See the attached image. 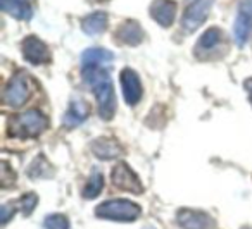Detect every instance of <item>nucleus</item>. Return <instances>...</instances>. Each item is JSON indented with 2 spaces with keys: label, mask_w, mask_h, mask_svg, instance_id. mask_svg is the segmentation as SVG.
Instances as JSON below:
<instances>
[{
  "label": "nucleus",
  "mask_w": 252,
  "mask_h": 229,
  "mask_svg": "<svg viewBox=\"0 0 252 229\" xmlns=\"http://www.w3.org/2000/svg\"><path fill=\"white\" fill-rule=\"evenodd\" d=\"M83 81L97 100V111L104 121H111L116 114V93L111 74L105 67H83Z\"/></svg>",
  "instance_id": "1"
},
{
  "label": "nucleus",
  "mask_w": 252,
  "mask_h": 229,
  "mask_svg": "<svg viewBox=\"0 0 252 229\" xmlns=\"http://www.w3.org/2000/svg\"><path fill=\"white\" fill-rule=\"evenodd\" d=\"M23 56L28 62L35 64V66H40V64H47L50 62V50L45 43L42 42L36 36H26L23 40Z\"/></svg>",
  "instance_id": "8"
},
{
  "label": "nucleus",
  "mask_w": 252,
  "mask_h": 229,
  "mask_svg": "<svg viewBox=\"0 0 252 229\" xmlns=\"http://www.w3.org/2000/svg\"><path fill=\"white\" fill-rule=\"evenodd\" d=\"M95 215L107 221L118 222H133L140 215V207L137 203L125 198H116V200H107L95 208Z\"/></svg>",
  "instance_id": "3"
},
{
  "label": "nucleus",
  "mask_w": 252,
  "mask_h": 229,
  "mask_svg": "<svg viewBox=\"0 0 252 229\" xmlns=\"http://www.w3.org/2000/svg\"><path fill=\"white\" fill-rule=\"evenodd\" d=\"M2 217H0V221H2V224H7L9 219L14 215V207H11V205H2Z\"/></svg>",
  "instance_id": "23"
},
{
  "label": "nucleus",
  "mask_w": 252,
  "mask_h": 229,
  "mask_svg": "<svg viewBox=\"0 0 252 229\" xmlns=\"http://www.w3.org/2000/svg\"><path fill=\"white\" fill-rule=\"evenodd\" d=\"M90 114V109H88V104L83 100H73L67 109L66 115H64V126L66 128H76L80 126L85 119Z\"/></svg>",
  "instance_id": "16"
},
{
  "label": "nucleus",
  "mask_w": 252,
  "mask_h": 229,
  "mask_svg": "<svg viewBox=\"0 0 252 229\" xmlns=\"http://www.w3.org/2000/svg\"><path fill=\"white\" fill-rule=\"evenodd\" d=\"M30 98V80L25 73H18L11 78L4 90V102L5 105L12 109H19L26 104Z\"/></svg>",
  "instance_id": "4"
},
{
  "label": "nucleus",
  "mask_w": 252,
  "mask_h": 229,
  "mask_svg": "<svg viewBox=\"0 0 252 229\" xmlns=\"http://www.w3.org/2000/svg\"><path fill=\"white\" fill-rule=\"evenodd\" d=\"M114 60V54L105 49H88L81 54V66L83 67H104Z\"/></svg>",
  "instance_id": "15"
},
{
  "label": "nucleus",
  "mask_w": 252,
  "mask_h": 229,
  "mask_svg": "<svg viewBox=\"0 0 252 229\" xmlns=\"http://www.w3.org/2000/svg\"><path fill=\"white\" fill-rule=\"evenodd\" d=\"M245 90H247L249 98H251V102H252V78H251V80L245 81Z\"/></svg>",
  "instance_id": "24"
},
{
  "label": "nucleus",
  "mask_w": 252,
  "mask_h": 229,
  "mask_svg": "<svg viewBox=\"0 0 252 229\" xmlns=\"http://www.w3.org/2000/svg\"><path fill=\"white\" fill-rule=\"evenodd\" d=\"M221 40H223V33H221V29L209 28L199 38V45H197V50H206V52H209V50L216 49V47L220 45Z\"/></svg>",
  "instance_id": "18"
},
{
  "label": "nucleus",
  "mask_w": 252,
  "mask_h": 229,
  "mask_svg": "<svg viewBox=\"0 0 252 229\" xmlns=\"http://www.w3.org/2000/svg\"><path fill=\"white\" fill-rule=\"evenodd\" d=\"M49 128L47 117L38 111H25L14 115L9 124V135L14 138H36Z\"/></svg>",
  "instance_id": "2"
},
{
  "label": "nucleus",
  "mask_w": 252,
  "mask_h": 229,
  "mask_svg": "<svg viewBox=\"0 0 252 229\" xmlns=\"http://www.w3.org/2000/svg\"><path fill=\"white\" fill-rule=\"evenodd\" d=\"M45 229H69V221L63 214H50L45 219Z\"/></svg>",
  "instance_id": "21"
},
{
  "label": "nucleus",
  "mask_w": 252,
  "mask_h": 229,
  "mask_svg": "<svg viewBox=\"0 0 252 229\" xmlns=\"http://www.w3.org/2000/svg\"><path fill=\"white\" fill-rule=\"evenodd\" d=\"M102 188H104V177H102V174L98 172V171H94L83 188V197L87 198V200L97 198L98 195H100Z\"/></svg>",
  "instance_id": "19"
},
{
  "label": "nucleus",
  "mask_w": 252,
  "mask_h": 229,
  "mask_svg": "<svg viewBox=\"0 0 252 229\" xmlns=\"http://www.w3.org/2000/svg\"><path fill=\"white\" fill-rule=\"evenodd\" d=\"M145 38V33H144V28L140 26V23L133 21H125L121 26L118 28L116 31V40L119 43H125V45H130V47H135V45H140Z\"/></svg>",
  "instance_id": "12"
},
{
  "label": "nucleus",
  "mask_w": 252,
  "mask_h": 229,
  "mask_svg": "<svg viewBox=\"0 0 252 229\" xmlns=\"http://www.w3.org/2000/svg\"><path fill=\"white\" fill-rule=\"evenodd\" d=\"M36 203H38V197H36L35 193H26V195H23V197L19 198V201H18L19 208H21V212L25 215L33 214V210H35Z\"/></svg>",
  "instance_id": "20"
},
{
  "label": "nucleus",
  "mask_w": 252,
  "mask_h": 229,
  "mask_svg": "<svg viewBox=\"0 0 252 229\" xmlns=\"http://www.w3.org/2000/svg\"><path fill=\"white\" fill-rule=\"evenodd\" d=\"M233 36L240 47L252 38V0H240L233 25Z\"/></svg>",
  "instance_id": "5"
},
{
  "label": "nucleus",
  "mask_w": 252,
  "mask_h": 229,
  "mask_svg": "<svg viewBox=\"0 0 252 229\" xmlns=\"http://www.w3.org/2000/svg\"><path fill=\"white\" fill-rule=\"evenodd\" d=\"M213 4L214 0H193L192 4L189 5V9L185 11V14H183V29L187 33H193L197 28H200L206 23Z\"/></svg>",
  "instance_id": "6"
},
{
  "label": "nucleus",
  "mask_w": 252,
  "mask_h": 229,
  "mask_svg": "<svg viewBox=\"0 0 252 229\" xmlns=\"http://www.w3.org/2000/svg\"><path fill=\"white\" fill-rule=\"evenodd\" d=\"M92 152H94L95 157L102 160H112L118 159L125 150H123V145L114 138H98L95 142H92Z\"/></svg>",
  "instance_id": "13"
},
{
  "label": "nucleus",
  "mask_w": 252,
  "mask_h": 229,
  "mask_svg": "<svg viewBox=\"0 0 252 229\" xmlns=\"http://www.w3.org/2000/svg\"><path fill=\"white\" fill-rule=\"evenodd\" d=\"M111 177H112V183H114L119 190L130 191V193H133V195L144 193V186H142L140 179H138V176L133 172V169L126 162H119L118 166H114Z\"/></svg>",
  "instance_id": "7"
},
{
  "label": "nucleus",
  "mask_w": 252,
  "mask_h": 229,
  "mask_svg": "<svg viewBox=\"0 0 252 229\" xmlns=\"http://www.w3.org/2000/svg\"><path fill=\"white\" fill-rule=\"evenodd\" d=\"M151 16L162 28H169L176 19V4L173 0H154L151 5Z\"/></svg>",
  "instance_id": "11"
},
{
  "label": "nucleus",
  "mask_w": 252,
  "mask_h": 229,
  "mask_svg": "<svg viewBox=\"0 0 252 229\" xmlns=\"http://www.w3.org/2000/svg\"><path fill=\"white\" fill-rule=\"evenodd\" d=\"M0 9L19 21H28L33 16V9L28 0H0Z\"/></svg>",
  "instance_id": "14"
},
{
  "label": "nucleus",
  "mask_w": 252,
  "mask_h": 229,
  "mask_svg": "<svg viewBox=\"0 0 252 229\" xmlns=\"http://www.w3.org/2000/svg\"><path fill=\"white\" fill-rule=\"evenodd\" d=\"M119 80H121V88L126 104L137 105L142 98V83L138 74L133 69H130V67H126L121 73V76H119Z\"/></svg>",
  "instance_id": "10"
},
{
  "label": "nucleus",
  "mask_w": 252,
  "mask_h": 229,
  "mask_svg": "<svg viewBox=\"0 0 252 229\" xmlns=\"http://www.w3.org/2000/svg\"><path fill=\"white\" fill-rule=\"evenodd\" d=\"M176 221L182 229H214V221L211 215L192 208H182L176 214Z\"/></svg>",
  "instance_id": "9"
},
{
  "label": "nucleus",
  "mask_w": 252,
  "mask_h": 229,
  "mask_svg": "<svg viewBox=\"0 0 252 229\" xmlns=\"http://www.w3.org/2000/svg\"><path fill=\"white\" fill-rule=\"evenodd\" d=\"M107 14L105 12H92L81 19V29L90 36H98L107 29Z\"/></svg>",
  "instance_id": "17"
},
{
  "label": "nucleus",
  "mask_w": 252,
  "mask_h": 229,
  "mask_svg": "<svg viewBox=\"0 0 252 229\" xmlns=\"http://www.w3.org/2000/svg\"><path fill=\"white\" fill-rule=\"evenodd\" d=\"M9 166L7 164H2V186L7 188L9 184L16 183V174H11V177H9Z\"/></svg>",
  "instance_id": "22"
}]
</instances>
